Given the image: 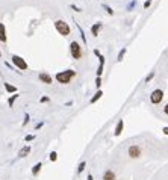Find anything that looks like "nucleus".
Masks as SVG:
<instances>
[{"mask_svg": "<svg viewBox=\"0 0 168 180\" xmlns=\"http://www.w3.org/2000/svg\"><path fill=\"white\" fill-rule=\"evenodd\" d=\"M150 5H152V0H145V2H144V9H148Z\"/></svg>", "mask_w": 168, "mask_h": 180, "instance_id": "nucleus-27", "label": "nucleus"}, {"mask_svg": "<svg viewBox=\"0 0 168 180\" xmlns=\"http://www.w3.org/2000/svg\"><path fill=\"white\" fill-rule=\"evenodd\" d=\"M76 76V71L74 70H65V71H59L56 73L55 79L58 80V83H62V85H67L71 82V79Z\"/></svg>", "mask_w": 168, "mask_h": 180, "instance_id": "nucleus-1", "label": "nucleus"}, {"mask_svg": "<svg viewBox=\"0 0 168 180\" xmlns=\"http://www.w3.org/2000/svg\"><path fill=\"white\" fill-rule=\"evenodd\" d=\"M103 180H115V174L112 173V170H108V171L103 174Z\"/></svg>", "mask_w": 168, "mask_h": 180, "instance_id": "nucleus-18", "label": "nucleus"}, {"mask_svg": "<svg viewBox=\"0 0 168 180\" xmlns=\"http://www.w3.org/2000/svg\"><path fill=\"white\" fill-rule=\"evenodd\" d=\"M88 180H94V179H92V176H91V174L88 176Z\"/></svg>", "mask_w": 168, "mask_h": 180, "instance_id": "nucleus-35", "label": "nucleus"}, {"mask_svg": "<svg viewBox=\"0 0 168 180\" xmlns=\"http://www.w3.org/2000/svg\"><path fill=\"white\" fill-rule=\"evenodd\" d=\"M135 3H136V0H133V2H132V3H130V5L127 6V11H130V9H132V8L135 6Z\"/></svg>", "mask_w": 168, "mask_h": 180, "instance_id": "nucleus-30", "label": "nucleus"}, {"mask_svg": "<svg viewBox=\"0 0 168 180\" xmlns=\"http://www.w3.org/2000/svg\"><path fill=\"white\" fill-rule=\"evenodd\" d=\"M76 27L79 29V34H80V38H82V43H84V44L86 45V44H88V41H86V37H85V32H84V29L80 27V24H79L77 21H76Z\"/></svg>", "mask_w": 168, "mask_h": 180, "instance_id": "nucleus-15", "label": "nucleus"}, {"mask_svg": "<svg viewBox=\"0 0 168 180\" xmlns=\"http://www.w3.org/2000/svg\"><path fill=\"white\" fill-rule=\"evenodd\" d=\"M70 8H71V9H74L76 12H80V11H82V9H80V8H77L76 5H70Z\"/></svg>", "mask_w": 168, "mask_h": 180, "instance_id": "nucleus-28", "label": "nucleus"}, {"mask_svg": "<svg viewBox=\"0 0 168 180\" xmlns=\"http://www.w3.org/2000/svg\"><path fill=\"white\" fill-rule=\"evenodd\" d=\"M123 129H124V120H118V123H117V126H115V132H114V135L120 136L121 135V132H123Z\"/></svg>", "mask_w": 168, "mask_h": 180, "instance_id": "nucleus-10", "label": "nucleus"}, {"mask_svg": "<svg viewBox=\"0 0 168 180\" xmlns=\"http://www.w3.org/2000/svg\"><path fill=\"white\" fill-rule=\"evenodd\" d=\"M102 95H103V91H102V90H97V92H95V94H94V95L91 97L89 103H91V104H94V103H95L97 100H100V98H102Z\"/></svg>", "mask_w": 168, "mask_h": 180, "instance_id": "nucleus-13", "label": "nucleus"}, {"mask_svg": "<svg viewBox=\"0 0 168 180\" xmlns=\"http://www.w3.org/2000/svg\"><path fill=\"white\" fill-rule=\"evenodd\" d=\"M126 53H127V48H126V47H123V48L120 50V53H118V56H117V61H118V62H121Z\"/></svg>", "mask_w": 168, "mask_h": 180, "instance_id": "nucleus-19", "label": "nucleus"}, {"mask_svg": "<svg viewBox=\"0 0 168 180\" xmlns=\"http://www.w3.org/2000/svg\"><path fill=\"white\" fill-rule=\"evenodd\" d=\"M38 79L41 80L42 83H45V85H52L53 83V77L48 73H40L38 74Z\"/></svg>", "mask_w": 168, "mask_h": 180, "instance_id": "nucleus-7", "label": "nucleus"}, {"mask_svg": "<svg viewBox=\"0 0 168 180\" xmlns=\"http://www.w3.org/2000/svg\"><path fill=\"white\" fill-rule=\"evenodd\" d=\"M8 37H6V26L3 23H0V43H6Z\"/></svg>", "mask_w": 168, "mask_h": 180, "instance_id": "nucleus-11", "label": "nucleus"}, {"mask_svg": "<svg viewBox=\"0 0 168 180\" xmlns=\"http://www.w3.org/2000/svg\"><path fill=\"white\" fill-rule=\"evenodd\" d=\"M164 112H165V114H167V115H168V103H167V104H165V108H164Z\"/></svg>", "mask_w": 168, "mask_h": 180, "instance_id": "nucleus-34", "label": "nucleus"}, {"mask_svg": "<svg viewBox=\"0 0 168 180\" xmlns=\"http://www.w3.org/2000/svg\"><path fill=\"white\" fill-rule=\"evenodd\" d=\"M40 101H41V103H47V101H50V98H48V97H41Z\"/></svg>", "mask_w": 168, "mask_h": 180, "instance_id": "nucleus-29", "label": "nucleus"}, {"mask_svg": "<svg viewBox=\"0 0 168 180\" xmlns=\"http://www.w3.org/2000/svg\"><path fill=\"white\" fill-rule=\"evenodd\" d=\"M94 55H95V56L98 58V56H100L102 53H100V50H98V48H94Z\"/></svg>", "mask_w": 168, "mask_h": 180, "instance_id": "nucleus-32", "label": "nucleus"}, {"mask_svg": "<svg viewBox=\"0 0 168 180\" xmlns=\"http://www.w3.org/2000/svg\"><path fill=\"white\" fill-rule=\"evenodd\" d=\"M11 61H12V65L17 68V70H20V71H26L29 67H27V62L21 58V56H18V55H12L11 56Z\"/></svg>", "mask_w": 168, "mask_h": 180, "instance_id": "nucleus-3", "label": "nucleus"}, {"mask_svg": "<svg viewBox=\"0 0 168 180\" xmlns=\"http://www.w3.org/2000/svg\"><path fill=\"white\" fill-rule=\"evenodd\" d=\"M155 74H156V73H155V71H152V73H150V74H148V76H147V77H145V82H147V83H148V82H150V80H152V79H153V77H155Z\"/></svg>", "mask_w": 168, "mask_h": 180, "instance_id": "nucleus-23", "label": "nucleus"}, {"mask_svg": "<svg viewBox=\"0 0 168 180\" xmlns=\"http://www.w3.org/2000/svg\"><path fill=\"white\" fill-rule=\"evenodd\" d=\"M18 97H20V94H18V92H15V94H12V95L8 98V104H9V108H12V106H14V103H15V100H17Z\"/></svg>", "mask_w": 168, "mask_h": 180, "instance_id": "nucleus-16", "label": "nucleus"}, {"mask_svg": "<svg viewBox=\"0 0 168 180\" xmlns=\"http://www.w3.org/2000/svg\"><path fill=\"white\" fill-rule=\"evenodd\" d=\"M3 86H5L6 92H9V94H15V92H17V86H14V85H11V83H8V82H5Z\"/></svg>", "mask_w": 168, "mask_h": 180, "instance_id": "nucleus-14", "label": "nucleus"}, {"mask_svg": "<svg viewBox=\"0 0 168 180\" xmlns=\"http://www.w3.org/2000/svg\"><path fill=\"white\" fill-rule=\"evenodd\" d=\"M41 168H42L41 162L35 164V165H34V168H32V174H34V176H38V174H40V171H41Z\"/></svg>", "mask_w": 168, "mask_h": 180, "instance_id": "nucleus-17", "label": "nucleus"}, {"mask_svg": "<svg viewBox=\"0 0 168 180\" xmlns=\"http://www.w3.org/2000/svg\"><path fill=\"white\" fill-rule=\"evenodd\" d=\"M103 9H105V11H106L109 15H114V9H112L109 5H103Z\"/></svg>", "mask_w": 168, "mask_h": 180, "instance_id": "nucleus-20", "label": "nucleus"}, {"mask_svg": "<svg viewBox=\"0 0 168 180\" xmlns=\"http://www.w3.org/2000/svg\"><path fill=\"white\" fill-rule=\"evenodd\" d=\"M42 126H44V123H42V121H41V123H38V124L35 126V130H38V129H41Z\"/></svg>", "mask_w": 168, "mask_h": 180, "instance_id": "nucleus-31", "label": "nucleus"}, {"mask_svg": "<svg viewBox=\"0 0 168 180\" xmlns=\"http://www.w3.org/2000/svg\"><path fill=\"white\" fill-rule=\"evenodd\" d=\"M95 86H97V90H100V86H102V77H95Z\"/></svg>", "mask_w": 168, "mask_h": 180, "instance_id": "nucleus-24", "label": "nucleus"}, {"mask_svg": "<svg viewBox=\"0 0 168 180\" xmlns=\"http://www.w3.org/2000/svg\"><path fill=\"white\" fill-rule=\"evenodd\" d=\"M48 157H50L52 162H56V161H58V153H56V151H52V153L48 154Z\"/></svg>", "mask_w": 168, "mask_h": 180, "instance_id": "nucleus-21", "label": "nucleus"}, {"mask_svg": "<svg viewBox=\"0 0 168 180\" xmlns=\"http://www.w3.org/2000/svg\"><path fill=\"white\" fill-rule=\"evenodd\" d=\"M29 121H30V115H29V114H24V121H23V126H26Z\"/></svg>", "mask_w": 168, "mask_h": 180, "instance_id": "nucleus-25", "label": "nucleus"}, {"mask_svg": "<svg viewBox=\"0 0 168 180\" xmlns=\"http://www.w3.org/2000/svg\"><path fill=\"white\" fill-rule=\"evenodd\" d=\"M34 139H35V135H26V138H24L26 142H30V141H34Z\"/></svg>", "mask_w": 168, "mask_h": 180, "instance_id": "nucleus-26", "label": "nucleus"}, {"mask_svg": "<svg viewBox=\"0 0 168 180\" xmlns=\"http://www.w3.org/2000/svg\"><path fill=\"white\" fill-rule=\"evenodd\" d=\"M70 55L76 61L82 58V45L79 44L77 41H71V44H70Z\"/></svg>", "mask_w": 168, "mask_h": 180, "instance_id": "nucleus-4", "label": "nucleus"}, {"mask_svg": "<svg viewBox=\"0 0 168 180\" xmlns=\"http://www.w3.org/2000/svg\"><path fill=\"white\" fill-rule=\"evenodd\" d=\"M55 29H56V30H58V34H59V35H62V37H68V35L71 34L70 24H68V23H65L64 20H56V21H55Z\"/></svg>", "mask_w": 168, "mask_h": 180, "instance_id": "nucleus-2", "label": "nucleus"}, {"mask_svg": "<svg viewBox=\"0 0 168 180\" xmlns=\"http://www.w3.org/2000/svg\"><path fill=\"white\" fill-rule=\"evenodd\" d=\"M102 27H103V24H102L100 21H98V23H94V24L91 26V34H92V37H98Z\"/></svg>", "mask_w": 168, "mask_h": 180, "instance_id": "nucleus-9", "label": "nucleus"}, {"mask_svg": "<svg viewBox=\"0 0 168 180\" xmlns=\"http://www.w3.org/2000/svg\"><path fill=\"white\" fill-rule=\"evenodd\" d=\"M164 98V91L162 90H155L152 94H150V101L153 104H159Z\"/></svg>", "mask_w": 168, "mask_h": 180, "instance_id": "nucleus-5", "label": "nucleus"}, {"mask_svg": "<svg viewBox=\"0 0 168 180\" xmlns=\"http://www.w3.org/2000/svg\"><path fill=\"white\" fill-rule=\"evenodd\" d=\"M129 156L133 157V159L139 157V156H141V148H139L138 145H130V147H129Z\"/></svg>", "mask_w": 168, "mask_h": 180, "instance_id": "nucleus-6", "label": "nucleus"}, {"mask_svg": "<svg viewBox=\"0 0 168 180\" xmlns=\"http://www.w3.org/2000/svg\"><path fill=\"white\" fill-rule=\"evenodd\" d=\"M162 132H164V135H168V127H164Z\"/></svg>", "mask_w": 168, "mask_h": 180, "instance_id": "nucleus-33", "label": "nucleus"}, {"mask_svg": "<svg viewBox=\"0 0 168 180\" xmlns=\"http://www.w3.org/2000/svg\"><path fill=\"white\" fill-rule=\"evenodd\" d=\"M30 153V145H24L20 151H18V157H26Z\"/></svg>", "mask_w": 168, "mask_h": 180, "instance_id": "nucleus-12", "label": "nucleus"}, {"mask_svg": "<svg viewBox=\"0 0 168 180\" xmlns=\"http://www.w3.org/2000/svg\"><path fill=\"white\" fill-rule=\"evenodd\" d=\"M85 167H86V162H80V164H79V167H77V174H80V173L84 171Z\"/></svg>", "mask_w": 168, "mask_h": 180, "instance_id": "nucleus-22", "label": "nucleus"}, {"mask_svg": "<svg viewBox=\"0 0 168 180\" xmlns=\"http://www.w3.org/2000/svg\"><path fill=\"white\" fill-rule=\"evenodd\" d=\"M98 61H100V64H98L95 73H97V77H102V74H103V68H105V56L100 55V56H98Z\"/></svg>", "mask_w": 168, "mask_h": 180, "instance_id": "nucleus-8", "label": "nucleus"}, {"mask_svg": "<svg viewBox=\"0 0 168 180\" xmlns=\"http://www.w3.org/2000/svg\"><path fill=\"white\" fill-rule=\"evenodd\" d=\"M0 58H2V51H0Z\"/></svg>", "mask_w": 168, "mask_h": 180, "instance_id": "nucleus-36", "label": "nucleus"}]
</instances>
